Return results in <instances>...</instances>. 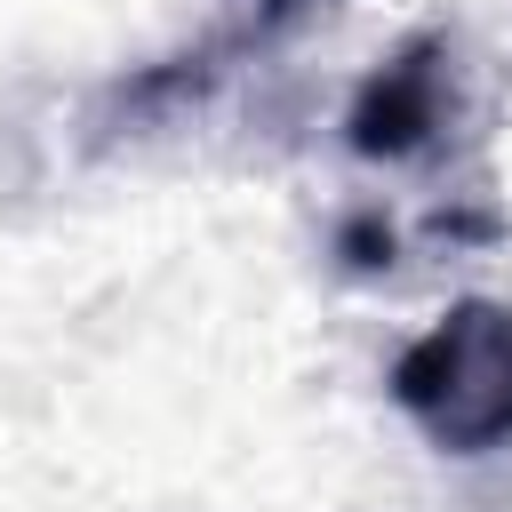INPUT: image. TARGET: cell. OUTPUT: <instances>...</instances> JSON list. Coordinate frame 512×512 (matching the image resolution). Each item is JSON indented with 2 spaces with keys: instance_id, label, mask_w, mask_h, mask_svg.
<instances>
[{
  "instance_id": "obj_1",
  "label": "cell",
  "mask_w": 512,
  "mask_h": 512,
  "mask_svg": "<svg viewBox=\"0 0 512 512\" xmlns=\"http://www.w3.org/2000/svg\"><path fill=\"white\" fill-rule=\"evenodd\" d=\"M392 408L448 456H488L512 440V304L464 296L392 360Z\"/></svg>"
},
{
  "instance_id": "obj_2",
  "label": "cell",
  "mask_w": 512,
  "mask_h": 512,
  "mask_svg": "<svg viewBox=\"0 0 512 512\" xmlns=\"http://www.w3.org/2000/svg\"><path fill=\"white\" fill-rule=\"evenodd\" d=\"M448 120H456V48L440 32H424L360 80V96L344 112V144L360 160H416L448 136Z\"/></svg>"
},
{
  "instance_id": "obj_3",
  "label": "cell",
  "mask_w": 512,
  "mask_h": 512,
  "mask_svg": "<svg viewBox=\"0 0 512 512\" xmlns=\"http://www.w3.org/2000/svg\"><path fill=\"white\" fill-rule=\"evenodd\" d=\"M264 16H288V8H312V0H256Z\"/></svg>"
}]
</instances>
